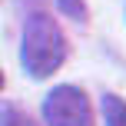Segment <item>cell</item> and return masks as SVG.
I'll return each mask as SVG.
<instances>
[{
  "label": "cell",
  "mask_w": 126,
  "mask_h": 126,
  "mask_svg": "<svg viewBox=\"0 0 126 126\" xmlns=\"http://www.w3.org/2000/svg\"><path fill=\"white\" fill-rule=\"evenodd\" d=\"M60 7L66 13H73L76 20H86V3H83V0H60Z\"/></svg>",
  "instance_id": "cell-4"
},
{
  "label": "cell",
  "mask_w": 126,
  "mask_h": 126,
  "mask_svg": "<svg viewBox=\"0 0 126 126\" xmlns=\"http://www.w3.org/2000/svg\"><path fill=\"white\" fill-rule=\"evenodd\" d=\"M103 116H106V126H126V103L116 93L103 96Z\"/></svg>",
  "instance_id": "cell-3"
},
{
  "label": "cell",
  "mask_w": 126,
  "mask_h": 126,
  "mask_svg": "<svg viewBox=\"0 0 126 126\" xmlns=\"http://www.w3.org/2000/svg\"><path fill=\"white\" fill-rule=\"evenodd\" d=\"M43 120L50 126H93V106L76 86H57L43 100Z\"/></svg>",
  "instance_id": "cell-2"
},
{
  "label": "cell",
  "mask_w": 126,
  "mask_h": 126,
  "mask_svg": "<svg viewBox=\"0 0 126 126\" xmlns=\"http://www.w3.org/2000/svg\"><path fill=\"white\" fill-rule=\"evenodd\" d=\"M66 60V37H63L60 23L50 13H33L27 20L23 30V47H20V63L27 73L43 80V76L57 73Z\"/></svg>",
  "instance_id": "cell-1"
},
{
  "label": "cell",
  "mask_w": 126,
  "mask_h": 126,
  "mask_svg": "<svg viewBox=\"0 0 126 126\" xmlns=\"http://www.w3.org/2000/svg\"><path fill=\"white\" fill-rule=\"evenodd\" d=\"M0 86H3V73H0Z\"/></svg>",
  "instance_id": "cell-5"
}]
</instances>
